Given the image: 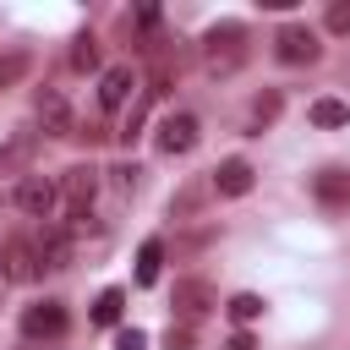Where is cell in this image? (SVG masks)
<instances>
[{
	"label": "cell",
	"instance_id": "13",
	"mask_svg": "<svg viewBox=\"0 0 350 350\" xmlns=\"http://www.w3.org/2000/svg\"><path fill=\"white\" fill-rule=\"evenodd\" d=\"M71 252H77L71 246V230H44L38 235V262L44 268H71Z\"/></svg>",
	"mask_w": 350,
	"mask_h": 350
},
{
	"label": "cell",
	"instance_id": "17",
	"mask_svg": "<svg viewBox=\"0 0 350 350\" xmlns=\"http://www.w3.org/2000/svg\"><path fill=\"white\" fill-rule=\"evenodd\" d=\"M312 191L323 202H350V175L345 170H323V175H312Z\"/></svg>",
	"mask_w": 350,
	"mask_h": 350
},
{
	"label": "cell",
	"instance_id": "18",
	"mask_svg": "<svg viewBox=\"0 0 350 350\" xmlns=\"http://www.w3.org/2000/svg\"><path fill=\"white\" fill-rule=\"evenodd\" d=\"M120 312H126V290H115V284H109V290L93 301V323H98V328H115V323H120Z\"/></svg>",
	"mask_w": 350,
	"mask_h": 350
},
{
	"label": "cell",
	"instance_id": "6",
	"mask_svg": "<svg viewBox=\"0 0 350 350\" xmlns=\"http://www.w3.org/2000/svg\"><path fill=\"white\" fill-rule=\"evenodd\" d=\"M33 115H38V126H44L49 137H77V131H71V104H66V93H60V88H38Z\"/></svg>",
	"mask_w": 350,
	"mask_h": 350
},
{
	"label": "cell",
	"instance_id": "5",
	"mask_svg": "<svg viewBox=\"0 0 350 350\" xmlns=\"http://www.w3.org/2000/svg\"><path fill=\"white\" fill-rule=\"evenodd\" d=\"M66 328H71V317L60 301H33L22 312V339H66Z\"/></svg>",
	"mask_w": 350,
	"mask_h": 350
},
{
	"label": "cell",
	"instance_id": "15",
	"mask_svg": "<svg viewBox=\"0 0 350 350\" xmlns=\"http://www.w3.org/2000/svg\"><path fill=\"white\" fill-rule=\"evenodd\" d=\"M306 115H312V126H328V131L334 126H350V104L345 98H312Z\"/></svg>",
	"mask_w": 350,
	"mask_h": 350
},
{
	"label": "cell",
	"instance_id": "4",
	"mask_svg": "<svg viewBox=\"0 0 350 350\" xmlns=\"http://www.w3.org/2000/svg\"><path fill=\"white\" fill-rule=\"evenodd\" d=\"M55 202H60V180H49V175H22L16 180V208L27 219H49Z\"/></svg>",
	"mask_w": 350,
	"mask_h": 350
},
{
	"label": "cell",
	"instance_id": "14",
	"mask_svg": "<svg viewBox=\"0 0 350 350\" xmlns=\"http://www.w3.org/2000/svg\"><path fill=\"white\" fill-rule=\"evenodd\" d=\"M159 262H164V241L148 235V241L137 246V284H159Z\"/></svg>",
	"mask_w": 350,
	"mask_h": 350
},
{
	"label": "cell",
	"instance_id": "27",
	"mask_svg": "<svg viewBox=\"0 0 350 350\" xmlns=\"http://www.w3.org/2000/svg\"><path fill=\"white\" fill-rule=\"evenodd\" d=\"M224 350H257V339H252V334H246V328H235V334H230V339H224Z\"/></svg>",
	"mask_w": 350,
	"mask_h": 350
},
{
	"label": "cell",
	"instance_id": "7",
	"mask_svg": "<svg viewBox=\"0 0 350 350\" xmlns=\"http://www.w3.org/2000/svg\"><path fill=\"white\" fill-rule=\"evenodd\" d=\"M44 273V262H38V241H27V235H11L5 241V279H16V284H33Z\"/></svg>",
	"mask_w": 350,
	"mask_h": 350
},
{
	"label": "cell",
	"instance_id": "26",
	"mask_svg": "<svg viewBox=\"0 0 350 350\" xmlns=\"http://www.w3.org/2000/svg\"><path fill=\"white\" fill-rule=\"evenodd\" d=\"M328 33H350V5H328Z\"/></svg>",
	"mask_w": 350,
	"mask_h": 350
},
{
	"label": "cell",
	"instance_id": "28",
	"mask_svg": "<svg viewBox=\"0 0 350 350\" xmlns=\"http://www.w3.org/2000/svg\"><path fill=\"white\" fill-rule=\"evenodd\" d=\"M137 27H159V5H142L137 11Z\"/></svg>",
	"mask_w": 350,
	"mask_h": 350
},
{
	"label": "cell",
	"instance_id": "19",
	"mask_svg": "<svg viewBox=\"0 0 350 350\" xmlns=\"http://www.w3.org/2000/svg\"><path fill=\"white\" fill-rule=\"evenodd\" d=\"M71 71H98V38L93 33H77L71 38Z\"/></svg>",
	"mask_w": 350,
	"mask_h": 350
},
{
	"label": "cell",
	"instance_id": "2",
	"mask_svg": "<svg viewBox=\"0 0 350 350\" xmlns=\"http://www.w3.org/2000/svg\"><path fill=\"white\" fill-rule=\"evenodd\" d=\"M273 55H279L284 66H312V60L323 55V44H317V33H312L306 22H284V27L273 33Z\"/></svg>",
	"mask_w": 350,
	"mask_h": 350
},
{
	"label": "cell",
	"instance_id": "3",
	"mask_svg": "<svg viewBox=\"0 0 350 350\" xmlns=\"http://www.w3.org/2000/svg\"><path fill=\"white\" fill-rule=\"evenodd\" d=\"M197 137H202V126H197V115H186V109H175V115H164L159 120V131H153V148L159 153H191L197 148Z\"/></svg>",
	"mask_w": 350,
	"mask_h": 350
},
{
	"label": "cell",
	"instance_id": "23",
	"mask_svg": "<svg viewBox=\"0 0 350 350\" xmlns=\"http://www.w3.org/2000/svg\"><path fill=\"white\" fill-rule=\"evenodd\" d=\"M109 180H115V191H137V186H142V170H137V164H115Z\"/></svg>",
	"mask_w": 350,
	"mask_h": 350
},
{
	"label": "cell",
	"instance_id": "16",
	"mask_svg": "<svg viewBox=\"0 0 350 350\" xmlns=\"http://www.w3.org/2000/svg\"><path fill=\"white\" fill-rule=\"evenodd\" d=\"M208 191H213V180H191V186H180V191L170 197V219H186V213H197Z\"/></svg>",
	"mask_w": 350,
	"mask_h": 350
},
{
	"label": "cell",
	"instance_id": "20",
	"mask_svg": "<svg viewBox=\"0 0 350 350\" xmlns=\"http://www.w3.org/2000/svg\"><path fill=\"white\" fill-rule=\"evenodd\" d=\"M27 71H33V55H27V49H11V55H0V88H16Z\"/></svg>",
	"mask_w": 350,
	"mask_h": 350
},
{
	"label": "cell",
	"instance_id": "10",
	"mask_svg": "<svg viewBox=\"0 0 350 350\" xmlns=\"http://www.w3.org/2000/svg\"><path fill=\"white\" fill-rule=\"evenodd\" d=\"M131 88H137V71H131V66H109V71L98 77V109L115 115V109L131 98Z\"/></svg>",
	"mask_w": 350,
	"mask_h": 350
},
{
	"label": "cell",
	"instance_id": "9",
	"mask_svg": "<svg viewBox=\"0 0 350 350\" xmlns=\"http://www.w3.org/2000/svg\"><path fill=\"white\" fill-rule=\"evenodd\" d=\"M208 306H213V284H208V279H175V312H180L186 328H191Z\"/></svg>",
	"mask_w": 350,
	"mask_h": 350
},
{
	"label": "cell",
	"instance_id": "8",
	"mask_svg": "<svg viewBox=\"0 0 350 350\" xmlns=\"http://www.w3.org/2000/svg\"><path fill=\"white\" fill-rule=\"evenodd\" d=\"M33 153H38V131H16L0 142V175H33Z\"/></svg>",
	"mask_w": 350,
	"mask_h": 350
},
{
	"label": "cell",
	"instance_id": "1",
	"mask_svg": "<svg viewBox=\"0 0 350 350\" xmlns=\"http://www.w3.org/2000/svg\"><path fill=\"white\" fill-rule=\"evenodd\" d=\"M241 38H246L241 22H219V27L202 33V49H208V71H213V77H230V71L241 66V55H246Z\"/></svg>",
	"mask_w": 350,
	"mask_h": 350
},
{
	"label": "cell",
	"instance_id": "24",
	"mask_svg": "<svg viewBox=\"0 0 350 350\" xmlns=\"http://www.w3.org/2000/svg\"><path fill=\"white\" fill-rule=\"evenodd\" d=\"M164 350H191V328H186V323H170V334H164Z\"/></svg>",
	"mask_w": 350,
	"mask_h": 350
},
{
	"label": "cell",
	"instance_id": "11",
	"mask_svg": "<svg viewBox=\"0 0 350 350\" xmlns=\"http://www.w3.org/2000/svg\"><path fill=\"white\" fill-rule=\"evenodd\" d=\"M208 180H213V191H219V197H246V191H252V180H257V170H252L246 159H219V170H213Z\"/></svg>",
	"mask_w": 350,
	"mask_h": 350
},
{
	"label": "cell",
	"instance_id": "12",
	"mask_svg": "<svg viewBox=\"0 0 350 350\" xmlns=\"http://www.w3.org/2000/svg\"><path fill=\"white\" fill-rule=\"evenodd\" d=\"M98 175H104V170H93V164H71V170L60 175V191L71 197V208H93V197H98Z\"/></svg>",
	"mask_w": 350,
	"mask_h": 350
},
{
	"label": "cell",
	"instance_id": "25",
	"mask_svg": "<svg viewBox=\"0 0 350 350\" xmlns=\"http://www.w3.org/2000/svg\"><path fill=\"white\" fill-rule=\"evenodd\" d=\"M115 350H148V334L142 328H120L115 334Z\"/></svg>",
	"mask_w": 350,
	"mask_h": 350
},
{
	"label": "cell",
	"instance_id": "21",
	"mask_svg": "<svg viewBox=\"0 0 350 350\" xmlns=\"http://www.w3.org/2000/svg\"><path fill=\"white\" fill-rule=\"evenodd\" d=\"M224 312H230V317H235V323L246 328V323H257V317H262V295L241 290V295H230V306H224Z\"/></svg>",
	"mask_w": 350,
	"mask_h": 350
},
{
	"label": "cell",
	"instance_id": "22",
	"mask_svg": "<svg viewBox=\"0 0 350 350\" xmlns=\"http://www.w3.org/2000/svg\"><path fill=\"white\" fill-rule=\"evenodd\" d=\"M279 104H284V93H279V88H268V93H262V98L252 104V126H257V131H262V126H273Z\"/></svg>",
	"mask_w": 350,
	"mask_h": 350
}]
</instances>
